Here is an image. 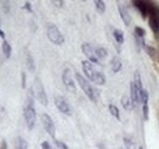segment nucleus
I'll return each instance as SVG.
<instances>
[{
	"instance_id": "1",
	"label": "nucleus",
	"mask_w": 159,
	"mask_h": 149,
	"mask_svg": "<svg viewBox=\"0 0 159 149\" xmlns=\"http://www.w3.org/2000/svg\"><path fill=\"white\" fill-rule=\"evenodd\" d=\"M82 69H83V72L86 74V76L92 82H94L97 84H104L105 83V76L102 74L100 71H98L91 61L83 60L82 61Z\"/></svg>"
},
{
	"instance_id": "2",
	"label": "nucleus",
	"mask_w": 159,
	"mask_h": 149,
	"mask_svg": "<svg viewBox=\"0 0 159 149\" xmlns=\"http://www.w3.org/2000/svg\"><path fill=\"white\" fill-rule=\"evenodd\" d=\"M76 81H77L79 86L81 87V89L83 91V93L86 94L92 102L96 103L97 102V94H96V91L93 89V87L91 86V83L79 72H76Z\"/></svg>"
},
{
	"instance_id": "3",
	"label": "nucleus",
	"mask_w": 159,
	"mask_h": 149,
	"mask_svg": "<svg viewBox=\"0 0 159 149\" xmlns=\"http://www.w3.org/2000/svg\"><path fill=\"white\" fill-rule=\"evenodd\" d=\"M23 116H25V121H26V125L30 130H32L34 127V122H36V110L33 108V104H32V98L30 97L28 98V102L23 109Z\"/></svg>"
},
{
	"instance_id": "4",
	"label": "nucleus",
	"mask_w": 159,
	"mask_h": 149,
	"mask_svg": "<svg viewBox=\"0 0 159 149\" xmlns=\"http://www.w3.org/2000/svg\"><path fill=\"white\" fill-rule=\"evenodd\" d=\"M32 91H33L34 97L37 98V100L39 102L40 104L48 105V98H47L44 87H43V84H42L39 78H36V79H34V83H33V86H32Z\"/></svg>"
},
{
	"instance_id": "5",
	"label": "nucleus",
	"mask_w": 159,
	"mask_h": 149,
	"mask_svg": "<svg viewBox=\"0 0 159 149\" xmlns=\"http://www.w3.org/2000/svg\"><path fill=\"white\" fill-rule=\"evenodd\" d=\"M47 36L48 39L53 43V44H57V45H61L64 43V36L61 34L60 29L55 26V25H49L48 26V29H47Z\"/></svg>"
},
{
	"instance_id": "6",
	"label": "nucleus",
	"mask_w": 159,
	"mask_h": 149,
	"mask_svg": "<svg viewBox=\"0 0 159 149\" xmlns=\"http://www.w3.org/2000/svg\"><path fill=\"white\" fill-rule=\"evenodd\" d=\"M40 120H42V124H43V127H44L45 132H47L50 137L55 138V125H54L53 119H52L48 114H42Z\"/></svg>"
},
{
	"instance_id": "7",
	"label": "nucleus",
	"mask_w": 159,
	"mask_h": 149,
	"mask_svg": "<svg viewBox=\"0 0 159 149\" xmlns=\"http://www.w3.org/2000/svg\"><path fill=\"white\" fill-rule=\"evenodd\" d=\"M61 78H62V83L66 87V89L69 92H71V93H76V83L72 79V74H71L70 69H65L64 70Z\"/></svg>"
},
{
	"instance_id": "8",
	"label": "nucleus",
	"mask_w": 159,
	"mask_h": 149,
	"mask_svg": "<svg viewBox=\"0 0 159 149\" xmlns=\"http://www.w3.org/2000/svg\"><path fill=\"white\" fill-rule=\"evenodd\" d=\"M54 102H55V106L59 109L60 112H62L64 115H67V116H71L72 115V109L70 106V104L67 103V100L60 95H57L54 98Z\"/></svg>"
},
{
	"instance_id": "9",
	"label": "nucleus",
	"mask_w": 159,
	"mask_h": 149,
	"mask_svg": "<svg viewBox=\"0 0 159 149\" xmlns=\"http://www.w3.org/2000/svg\"><path fill=\"white\" fill-rule=\"evenodd\" d=\"M81 49H82L83 54L88 57V61H91L92 64H99V60H98V57L96 55V50L92 48L91 44L83 43L82 47H81Z\"/></svg>"
},
{
	"instance_id": "10",
	"label": "nucleus",
	"mask_w": 159,
	"mask_h": 149,
	"mask_svg": "<svg viewBox=\"0 0 159 149\" xmlns=\"http://www.w3.org/2000/svg\"><path fill=\"white\" fill-rule=\"evenodd\" d=\"M134 6L137 9L142 16V19H146L148 17V1H144V0H135L134 2Z\"/></svg>"
},
{
	"instance_id": "11",
	"label": "nucleus",
	"mask_w": 159,
	"mask_h": 149,
	"mask_svg": "<svg viewBox=\"0 0 159 149\" xmlns=\"http://www.w3.org/2000/svg\"><path fill=\"white\" fill-rule=\"evenodd\" d=\"M130 92H131V102H132V104H134V106H137L139 104V89H137V87L135 86V83L134 82H131V84H130Z\"/></svg>"
},
{
	"instance_id": "12",
	"label": "nucleus",
	"mask_w": 159,
	"mask_h": 149,
	"mask_svg": "<svg viewBox=\"0 0 159 149\" xmlns=\"http://www.w3.org/2000/svg\"><path fill=\"white\" fill-rule=\"evenodd\" d=\"M118 9H119L120 17H121V20H122V22L125 23V26H130V23H131V16L129 15L127 10H126L124 6H121V5L118 6Z\"/></svg>"
},
{
	"instance_id": "13",
	"label": "nucleus",
	"mask_w": 159,
	"mask_h": 149,
	"mask_svg": "<svg viewBox=\"0 0 159 149\" xmlns=\"http://www.w3.org/2000/svg\"><path fill=\"white\" fill-rule=\"evenodd\" d=\"M121 66H122V64H121L119 57H113L111 59V70H113V72H115V74L119 72L121 70Z\"/></svg>"
},
{
	"instance_id": "14",
	"label": "nucleus",
	"mask_w": 159,
	"mask_h": 149,
	"mask_svg": "<svg viewBox=\"0 0 159 149\" xmlns=\"http://www.w3.org/2000/svg\"><path fill=\"white\" fill-rule=\"evenodd\" d=\"M121 105H122L126 110H131V109L134 108V104H132V102H131V98H129V97H126V95H124V97L121 98Z\"/></svg>"
},
{
	"instance_id": "15",
	"label": "nucleus",
	"mask_w": 159,
	"mask_h": 149,
	"mask_svg": "<svg viewBox=\"0 0 159 149\" xmlns=\"http://www.w3.org/2000/svg\"><path fill=\"white\" fill-rule=\"evenodd\" d=\"M1 49H2V54H4V56H5L6 59H9V57L11 56V45H10L6 40H4V42H2Z\"/></svg>"
},
{
	"instance_id": "16",
	"label": "nucleus",
	"mask_w": 159,
	"mask_h": 149,
	"mask_svg": "<svg viewBox=\"0 0 159 149\" xmlns=\"http://www.w3.org/2000/svg\"><path fill=\"white\" fill-rule=\"evenodd\" d=\"M134 83H135V86L137 87V89H139V92L143 89L142 88V81H141V74H139V71H135V74H134Z\"/></svg>"
},
{
	"instance_id": "17",
	"label": "nucleus",
	"mask_w": 159,
	"mask_h": 149,
	"mask_svg": "<svg viewBox=\"0 0 159 149\" xmlns=\"http://www.w3.org/2000/svg\"><path fill=\"white\" fill-rule=\"evenodd\" d=\"M27 148H28L27 142L22 137H19L16 139V143H15V149H27Z\"/></svg>"
},
{
	"instance_id": "18",
	"label": "nucleus",
	"mask_w": 159,
	"mask_h": 149,
	"mask_svg": "<svg viewBox=\"0 0 159 149\" xmlns=\"http://www.w3.org/2000/svg\"><path fill=\"white\" fill-rule=\"evenodd\" d=\"M113 36H114V38H115V40H116L118 44H122V43H124V33H122V31H120V29H114Z\"/></svg>"
},
{
	"instance_id": "19",
	"label": "nucleus",
	"mask_w": 159,
	"mask_h": 149,
	"mask_svg": "<svg viewBox=\"0 0 159 149\" xmlns=\"http://www.w3.org/2000/svg\"><path fill=\"white\" fill-rule=\"evenodd\" d=\"M109 111H110V114H111L116 120H120V111H119V109H118V106H115L114 104H110V105H109Z\"/></svg>"
},
{
	"instance_id": "20",
	"label": "nucleus",
	"mask_w": 159,
	"mask_h": 149,
	"mask_svg": "<svg viewBox=\"0 0 159 149\" xmlns=\"http://www.w3.org/2000/svg\"><path fill=\"white\" fill-rule=\"evenodd\" d=\"M143 49L147 52V54L151 56L152 59H156V49L153 48V47H149V45H147L146 43L143 44Z\"/></svg>"
},
{
	"instance_id": "21",
	"label": "nucleus",
	"mask_w": 159,
	"mask_h": 149,
	"mask_svg": "<svg viewBox=\"0 0 159 149\" xmlns=\"http://www.w3.org/2000/svg\"><path fill=\"white\" fill-rule=\"evenodd\" d=\"M94 5H96V9H97L98 12L103 14V12L105 11V2H104V1H102V0H96V1H94Z\"/></svg>"
},
{
	"instance_id": "22",
	"label": "nucleus",
	"mask_w": 159,
	"mask_h": 149,
	"mask_svg": "<svg viewBox=\"0 0 159 149\" xmlns=\"http://www.w3.org/2000/svg\"><path fill=\"white\" fill-rule=\"evenodd\" d=\"M139 103H142L143 105L148 104V93H147L146 89H142L141 93H139Z\"/></svg>"
},
{
	"instance_id": "23",
	"label": "nucleus",
	"mask_w": 159,
	"mask_h": 149,
	"mask_svg": "<svg viewBox=\"0 0 159 149\" xmlns=\"http://www.w3.org/2000/svg\"><path fill=\"white\" fill-rule=\"evenodd\" d=\"M96 50V55L98 57V60L99 59H104V57H107L108 55V52H107V49H104V48H97V49H94Z\"/></svg>"
},
{
	"instance_id": "24",
	"label": "nucleus",
	"mask_w": 159,
	"mask_h": 149,
	"mask_svg": "<svg viewBox=\"0 0 159 149\" xmlns=\"http://www.w3.org/2000/svg\"><path fill=\"white\" fill-rule=\"evenodd\" d=\"M146 36V31L141 27H135V37L139 38V39H142V38Z\"/></svg>"
},
{
	"instance_id": "25",
	"label": "nucleus",
	"mask_w": 159,
	"mask_h": 149,
	"mask_svg": "<svg viewBox=\"0 0 159 149\" xmlns=\"http://www.w3.org/2000/svg\"><path fill=\"white\" fill-rule=\"evenodd\" d=\"M142 112H143V119L146 121H148V119H149V108H148V104H144L142 106Z\"/></svg>"
},
{
	"instance_id": "26",
	"label": "nucleus",
	"mask_w": 159,
	"mask_h": 149,
	"mask_svg": "<svg viewBox=\"0 0 159 149\" xmlns=\"http://www.w3.org/2000/svg\"><path fill=\"white\" fill-rule=\"evenodd\" d=\"M54 143H55V146H57L59 149H69V147H67L64 142L59 141V139H55V138H54Z\"/></svg>"
},
{
	"instance_id": "27",
	"label": "nucleus",
	"mask_w": 159,
	"mask_h": 149,
	"mask_svg": "<svg viewBox=\"0 0 159 149\" xmlns=\"http://www.w3.org/2000/svg\"><path fill=\"white\" fill-rule=\"evenodd\" d=\"M27 65L30 67V70H34V65H33V60H32V56L30 55V53H27Z\"/></svg>"
},
{
	"instance_id": "28",
	"label": "nucleus",
	"mask_w": 159,
	"mask_h": 149,
	"mask_svg": "<svg viewBox=\"0 0 159 149\" xmlns=\"http://www.w3.org/2000/svg\"><path fill=\"white\" fill-rule=\"evenodd\" d=\"M21 81H22L21 86H22V88H25V87H26V74H25V72L21 74Z\"/></svg>"
},
{
	"instance_id": "29",
	"label": "nucleus",
	"mask_w": 159,
	"mask_h": 149,
	"mask_svg": "<svg viewBox=\"0 0 159 149\" xmlns=\"http://www.w3.org/2000/svg\"><path fill=\"white\" fill-rule=\"evenodd\" d=\"M124 142H125V144H126V147H127V148H129V149L131 148V147H132V144H134V143H132V142H131V141H130L129 138H124Z\"/></svg>"
},
{
	"instance_id": "30",
	"label": "nucleus",
	"mask_w": 159,
	"mask_h": 149,
	"mask_svg": "<svg viewBox=\"0 0 159 149\" xmlns=\"http://www.w3.org/2000/svg\"><path fill=\"white\" fill-rule=\"evenodd\" d=\"M42 149H52V147H50V144L48 142H43L42 143Z\"/></svg>"
},
{
	"instance_id": "31",
	"label": "nucleus",
	"mask_w": 159,
	"mask_h": 149,
	"mask_svg": "<svg viewBox=\"0 0 159 149\" xmlns=\"http://www.w3.org/2000/svg\"><path fill=\"white\" fill-rule=\"evenodd\" d=\"M23 7H25V9H26V10H28V11H30V12H32V9H31V4H30V2H28V1H27V2H26V4H25V6H23Z\"/></svg>"
},
{
	"instance_id": "32",
	"label": "nucleus",
	"mask_w": 159,
	"mask_h": 149,
	"mask_svg": "<svg viewBox=\"0 0 159 149\" xmlns=\"http://www.w3.org/2000/svg\"><path fill=\"white\" fill-rule=\"evenodd\" d=\"M1 149H7V144L5 141H2V143H1Z\"/></svg>"
},
{
	"instance_id": "33",
	"label": "nucleus",
	"mask_w": 159,
	"mask_h": 149,
	"mask_svg": "<svg viewBox=\"0 0 159 149\" xmlns=\"http://www.w3.org/2000/svg\"><path fill=\"white\" fill-rule=\"evenodd\" d=\"M0 37L2 38V39H4V37H5V33H4V32H2L1 29H0Z\"/></svg>"
},
{
	"instance_id": "34",
	"label": "nucleus",
	"mask_w": 159,
	"mask_h": 149,
	"mask_svg": "<svg viewBox=\"0 0 159 149\" xmlns=\"http://www.w3.org/2000/svg\"><path fill=\"white\" fill-rule=\"evenodd\" d=\"M139 149H143V147H139Z\"/></svg>"
}]
</instances>
